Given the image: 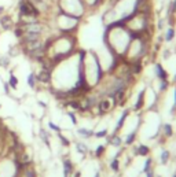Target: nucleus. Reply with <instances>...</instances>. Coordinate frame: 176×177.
<instances>
[{
    "instance_id": "f257e3e1",
    "label": "nucleus",
    "mask_w": 176,
    "mask_h": 177,
    "mask_svg": "<svg viewBox=\"0 0 176 177\" xmlns=\"http://www.w3.org/2000/svg\"><path fill=\"white\" fill-rule=\"evenodd\" d=\"M36 78H37V83L39 84H44V85L52 84V69L40 67L39 73H36Z\"/></svg>"
},
{
    "instance_id": "f03ea898",
    "label": "nucleus",
    "mask_w": 176,
    "mask_h": 177,
    "mask_svg": "<svg viewBox=\"0 0 176 177\" xmlns=\"http://www.w3.org/2000/svg\"><path fill=\"white\" fill-rule=\"evenodd\" d=\"M113 107H114V102H113V99L110 98H102L98 102V104H96V109H98V113H99V115H105L107 114V113H110V111L113 110Z\"/></svg>"
},
{
    "instance_id": "7ed1b4c3",
    "label": "nucleus",
    "mask_w": 176,
    "mask_h": 177,
    "mask_svg": "<svg viewBox=\"0 0 176 177\" xmlns=\"http://www.w3.org/2000/svg\"><path fill=\"white\" fill-rule=\"evenodd\" d=\"M0 26H1L3 30H11V29H14V26H15V22H14L11 15L3 14V15L0 17Z\"/></svg>"
},
{
    "instance_id": "20e7f679",
    "label": "nucleus",
    "mask_w": 176,
    "mask_h": 177,
    "mask_svg": "<svg viewBox=\"0 0 176 177\" xmlns=\"http://www.w3.org/2000/svg\"><path fill=\"white\" fill-rule=\"evenodd\" d=\"M62 168H63V176L65 177H69L70 174L74 173V165H73V162L70 161L68 157L62 158Z\"/></svg>"
},
{
    "instance_id": "39448f33",
    "label": "nucleus",
    "mask_w": 176,
    "mask_h": 177,
    "mask_svg": "<svg viewBox=\"0 0 176 177\" xmlns=\"http://www.w3.org/2000/svg\"><path fill=\"white\" fill-rule=\"evenodd\" d=\"M154 73H156V77L158 78V81H167V80L169 78L168 71L165 70L164 66H162L161 63H156V70H154Z\"/></svg>"
},
{
    "instance_id": "423d86ee",
    "label": "nucleus",
    "mask_w": 176,
    "mask_h": 177,
    "mask_svg": "<svg viewBox=\"0 0 176 177\" xmlns=\"http://www.w3.org/2000/svg\"><path fill=\"white\" fill-rule=\"evenodd\" d=\"M144 96H146V89H142L138 95V99H136V103L133 106V111H140L146 104V100H144Z\"/></svg>"
},
{
    "instance_id": "0eeeda50",
    "label": "nucleus",
    "mask_w": 176,
    "mask_h": 177,
    "mask_svg": "<svg viewBox=\"0 0 176 177\" xmlns=\"http://www.w3.org/2000/svg\"><path fill=\"white\" fill-rule=\"evenodd\" d=\"M129 113H131V110H129V109H125L124 113L121 114V117H120V119H118V122H117V125H116V128H114V132H113V133L117 135L121 129H123V126H124V124H125V119L128 118Z\"/></svg>"
},
{
    "instance_id": "6e6552de",
    "label": "nucleus",
    "mask_w": 176,
    "mask_h": 177,
    "mask_svg": "<svg viewBox=\"0 0 176 177\" xmlns=\"http://www.w3.org/2000/svg\"><path fill=\"white\" fill-rule=\"evenodd\" d=\"M150 154V147L146 146V144H140V146L135 147V155H139V157H147Z\"/></svg>"
},
{
    "instance_id": "1a4fd4ad",
    "label": "nucleus",
    "mask_w": 176,
    "mask_h": 177,
    "mask_svg": "<svg viewBox=\"0 0 176 177\" xmlns=\"http://www.w3.org/2000/svg\"><path fill=\"white\" fill-rule=\"evenodd\" d=\"M107 143L110 144V146H113V147H121L123 146V139L120 137V136H117L116 133H113L112 136H109V139H107Z\"/></svg>"
},
{
    "instance_id": "9d476101",
    "label": "nucleus",
    "mask_w": 176,
    "mask_h": 177,
    "mask_svg": "<svg viewBox=\"0 0 176 177\" xmlns=\"http://www.w3.org/2000/svg\"><path fill=\"white\" fill-rule=\"evenodd\" d=\"M39 137H40L41 142L50 148V146H51V144H50V137H51V136H50V133H48L47 130L43 129V128H40V130H39Z\"/></svg>"
},
{
    "instance_id": "9b49d317",
    "label": "nucleus",
    "mask_w": 176,
    "mask_h": 177,
    "mask_svg": "<svg viewBox=\"0 0 176 177\" xmlns=\"http://www.w3.org/2000/svg\"><path fill=\"white\" fill-rule=\"evenodd\" d=\"M161 130H162V133H164V137L169 139L173 136V128L171 124H164V125L161 126Z\"/></svg>"
},
{
    "instance_id": "f8f14e48",
    "label": "nucleus",
    "mask_w": 176,
    "mask_h": 177,
    "mask_svg": "<svg viewBox=\"0 0 176 177\" xmlns=\"http://www.w3.org/2000/svg\"><path fill=\"white\" fill-rule=\"evenodd\" d=\"M77 133L80 135L83 139H91L94 136V130L92 129H87V128H79Z\"/></svg>"
},
{
    "instance_id": "ddd939ff",
    "label": "nucleus",
    "mask_w": 176,
    "mask_h": 177,
    "mask_svg": "<svg viewBox=\"0 0 176 177\" xmlns=\"http://www.w3.org/2000/svg\"><path fill=\"white\" fill-rule=\"evenodd\" d=\"M175 36H176V30L173 26H169L168 29H167V33H165L164 36V40L167 41V43H171L173 39H175Z\"/></svg>"
},
{
    "instance_id": "4468645a",
    "label": "nucleus",
    "mask_w": 176,
    "mask_h": 177,
    "mask_svg": "<svg viewBox=\"0 0 176 177\" xmlns=\"http://www.w3.org/2000/svg\"><path fill=\"white\" fill-rule=\"evenodd\" d=\"M26 83H28L29 88H32V89H35L37 85V78H36V73L35 71H32V73H29L28 78H26Z\"/></svg>"
},
{
    "instance_id": "2eb2a0df",
    "label": "nucleus",
    "mask_w": 176,
    "mask_h": 177,
    "mask_svg": "<svg viewBox=\"0 0 176 177\" xmlns=\"http://www.w3.org/2000/svg\"><path fill=\"white\" fill-rule=\"evenodd\" d=\"M169 158H171V153L168 150H162L160 154V163L161 165H167L169 162Z\"/></svg>"
},
{
    "instance_id": "dca6fc26",
    "label": "nucleus",
    "mask_w": 176,
    "mask_h": 177,
    "mask_svg": "<svg viewBox=\"0 0 176 177\" xmlns=\"http://www.w3.org/2000/svg\"><path fill=\"white\" fill-rule=\"evenodd\" d=\"M138 129H139V128H136V129L133 130V132H131V133H129L128 136L125 137L124 143L127 144V146H132V144H133V142L136 140V133H138Z\"/></svg>"
},
{
    "instance_id": "f3484780",
    "label": "nucleus",
    "mask_w": 176,
    "mask_h": 177,
    "mask_svg": "<svg viewBox=\"0 0 176 177\" xmlns=\"http://www.w3.org/2000/svg\"><path fill=\"white\" fill-rule=\"evenodd\" d=\"M76 151H77L79 154H81L83 157H84V155H87V153H88L87 144H84V143H81V142L76 143Z\"/></svg>"
},
{
    "instance_id": "a211bd4d",
    "label": "nucleus",
    "mask_w": 176,
    "mask_h": 177,
    "mask_svg": "<svg viewBox=\"0 0 176 177\" xmlns=\"http://www.w3.org/2000/svg\"><path fill=\"white\" fill-rule=\"evenodd\" d=\"M8 85L12 88V89H17L18 88V78H17L12 70H10V78H8Z\"/></svg>"
},
{
    "instance_id": "6ab92c4d",
    "label": "nucleus",
    "mask_w": 176,
    "mask_h": 177,
    "mask_svg": "<svg viewBox=\"0 0 176 177\" xmlns=\"http://www.w3.org/2000/svg\"><path fill=\"white\" fill-rule=\"evenodd\" d=\"M176 14V0H171L168 4V11H167V17L175 15Z\"/></svg>"
},
{
    "instance_id": "aec40b11",
    "label": "nucleus",
    "mask_w": 176,
    "mask_h": 177,
    "mask_svg": "<svg viewBox=\"0 0 176 177\" xmlns=\"http://www.w3.org/2000/svg\"><path fill=\"white\" fill-rule=\"evenodd\" d=\"M110 169H112L114 173H118V172H120V159H118V158H114V159L110 162Z\"/></svg>"
},
{
    "instance_id": "412c9836",
    "label": "nucleus",
    "mask_w": 176,
    "mask_h": 177,
    "mask_svg": "<svg viewBox=\"0 0 176 177\" xmlns=\"http://www.w3.org/2000/svg\"><path fill=\"white\" fill-rule=\"evenodd\" d=\"M58 139H59L61 144H62V146H63V147H70V144H72V143H70V140H69V139L66 137L65 135H62V133H61V132H59V133H58Z\"/></svg>"
},
{
    "instance_id": "4be33fe9",
    "label": "nucleus",
    "mask_w": 176,
    "mask_h": 177,
    "mask_svg": "<svg viewBox=\"0 0 176 177\" xmlns=\"http://www.w3.org/2000/svg\"><path fill=\"white\" fill-rule=\"evenodd\" d=\"M105 153H106V146H103V144H100V146H98L95 148V157L96 158H102L105 155Z\"/></svg>"
},
{
    "instance_id": "5701e85b",
    "label": "nucleus",
    "mask_w": 176,
    "mask_h": 177,
    "mask_svg": "<svg viewBox=\"0 0 176 177\" xmlns=\"http://www.w3.org/2000/svg\"><path fill=\"white\" fill-rule=\"evenodd\" d=\"M10 63H11V58L10 56H1L0 58V66L4 67V69H7L8 66H10Z\"/></svg>"
},
{
    "instance_id": "b1692460",
    "label": "nucleus",
    "mask_w": 176,
    "mask_h": 177,
    "mask_svg": "<svg viewBox=\"0 0 176 177\" xmlns=\"http://www.w3.org/2000/svg\"><path fill=\"white\" fill-rule=\"evenodd\" d=\"M151 165H153V158H147V159H146V162H144V166H143V170H142V172L146 174L149 170L153 169Z\"/></svg>"
},
{
    "instance_id": "393cba45",
    "label": "nucleus",
    "mask_w": 176,
    "mask_h": 177,
    "mask_svg": "<svg viewBox=\"0 0 176 177\" xmlns=\"http://www.w3.org/2000/svg\"><path fill=\"white\" fill-rule=\"evenodd\" d=\"M168 88H169V80H167V81H160V87H158V92H160V94H164Z\"/></svg>"
},
{
    "instance_id": "a878e982",
    "label": "nucleus",
    "mask_w": 176,
    "mask_h": 177,
    "mask_svg": "<svg viewBox=\"0 0 176 177\" xmlns=\"http://www.w3.org/2000/svg\"><path fill=\"white\" fill-rule=\"evenodd\" d=\"M94 136H95L96 139H102V137H106V136H109V132H107V129L99 130V132H94Z\"/></svg>"
},
{
    "instance_id": "bb28decb",
    "label": "nucleus",
    "mask_w": 176,
    "mask_h": 177,
    "mask_svg": "<svg viewBox=\"0 0 176 177\" xmlns=\"http://www.w3.org/2000/svg\"><path fill=\"white\" fill-rule=\"evenodd\" d=\"M48 129L54 130V132H56V133H59L61 132V126H58L56 124H54L52 121H48Z\"/></svg>"
},
{
    "instance_id": "cd10ccee",
    "label": "nucleus",
    "mask_w": 176,
    "mask_h": 177,
    "mask_svg": "<svg viewBox=\"0 0 176 177\" xmlns=\"http://www.w3.org/2000/svg\"><path fill=\"white\" fill-rule=\"evenodd\" d=\"M68 115H69V118L72 119L73 125H77V124H79V121H77V117H76V113H74V111H69Z\"/></svg>"
},
{
    "instance_id": "c85d7f7f",
    "label": "nucleus",
    "mask_w": 176,
    "mask_h": 177,
    "mask_svg": "<svg viewBox=\"0 0 176 177\" xmlns=\"http://www.w3.org/2000/svg\"><path fill=\"white\" fill-rule=\"evenodd\" d=\"M3 87H4V91H6V94H7V95L11 94V91H10V85H8V83H3Z\"/></svg>"
},
{
    "instance_id": "c756f323",
    "label": "nucleus",
    "mask_w": 176,
    "mask_h": 177,
    "mask_svg": "<svg viewBox=\"0 0 176 177\" xmlns=\"http://www.w3.org/2000/svg\"><path fill=\"white\" fill-rule=\"evenodd\" d=\"M164 25H165V19H160V21H158V29H160V30H162V29L165 28Z\"/></svg>"
},
{
    "instance_id": "7c9ffc66",
    "label": "nucleus",
    "mask_w": 176,
    "mask_h": 177,
    "mask_svg": "<svg viewBox=\"0 0 176 177\" xmlns=\"http://www.w3.org/2000/svg\"><path fill=\"white\" fill-rule=\"evenodd\" d=\"M171 54H172L171 50H165V51H164V59H168V56L171 55Z\"/></svg>"
},
{
    "instance_id": "2f4dec72",
    "label": "nucleus",
    "mask_w": 176,
    "mask_h": 177,
    "mask_svg": "<svg viewBox=\"0 0 176 177\" xmlns=\"http://www.w3.org/2000/svg\"><path fill=\"white\" fill-rule=\"evenodd\" d=\"M173 106H176V87L175 91H173Z\"/></svg>"
},
{
    "instance_id": "473e14b6",
    "label": "nucleus",
    "mask_w": 176,
    "mask_h": 177,
    "mask_svg": "<svg viewBox=\"0 0 176 177\" xmlns=\"http://www.w3.org/2000/svg\"><path fill=\"white\" fill-rule=\"evenodd\" d=\"M39 104H40V106L43 107V109H48V106H47V104H45L44 102H39Z\"/></svg>"
},
{
    "instance_id": "72a5a7b5",
    "label": "nucleus",
    "mask_w": 176,
    "mask_h": 177,
    "mask_svg": "<svg viewBox=\"0 0 176 177\" xmlns=\"http://www.w3.org/2000/svg\"><path fill=\"white\" fill-rule=\"evenodd\" d=\"M4 10H6V8H4L3 6H0V17H1V15L4 14Z\"/></svg>"
},
{
    "instance_id": "f704fd0d",
    "label": "nucleus",
    "mask_w": 176,
    "mask_h": 177,
    "mask_svg": "<svg viewBox=\"0 0 176 177\" xmlns=\"http://www.w3.org/2000/svg\"><path fill=\"white\" fill-rule=\"evenodd\" d=\"M95 177H100V174H99V172H96V174H95Z\"/></svg>"
},
{
    "instance_id": "c9c22d12",
    "label": "nucleus",
    "mask_w": 176,
    "mask_h": 177,
    "mask_svg": "<svg viewBox=\"0 0 176 177\" xmlns=\"http://www.w3.org/2000/svg\"><path fill=\"white\" fill-rule=\"evenodd\" d=\"M173 83L176 84V74H175V77H173Z\"/></svg>"
},
{
    "instance_id": "e433bc0d",
    "label": "nucleus",
    "mask_w": 176,
    "mask_h": 177,
    "mask_svg": "<svg viewBox=\"0 0 176 177\" xmlns=\"http://www.w3.org/2000/svg\"><path fill=\"white\" fill-rule=\"evenodd\" d=\"M172 177H176V173H175V174H172Z\"/></svg>"
},
{
    "instance_id": "4c0bfd02",
    "label": "nucleus",
    "mask_w": 176,
    "mask_h": 177,
    "mask_svg": "<svg viewBox=\"0 0 176 177\" xmlns=\"http://www.w3.org/2000/svg\"><path fill=\"white\" fill-rule=\"evenodd\" d=\"M0 109H1V104H0Z\"/></svg>"
},
{
    "instance_id": "58836bf2",
    "label": "nucleus",
    "mask_w": 176,
    "mask_h": 177,
    "mask_svg": "<svg viewBox=\"0 0 176 177\" xmlns=\"http://www.w3.org/2000/svg\"><path fill=\"white\" fill-rule=\"evenodd\" d=\"M0 58H1V56H0Z\"/></svg>"
}]
</instances>
